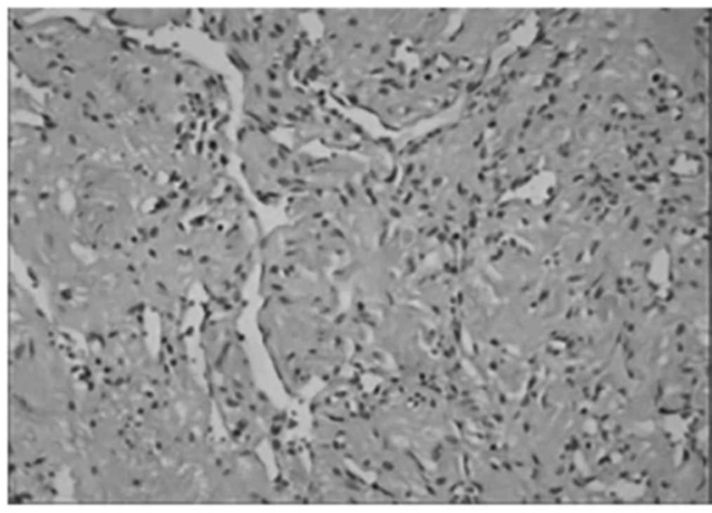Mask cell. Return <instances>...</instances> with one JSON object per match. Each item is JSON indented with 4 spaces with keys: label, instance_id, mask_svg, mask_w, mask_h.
I'll return each mask as SVG.
<instances>
[{
    "label": "cell",
    "instance_id": "obj_1",
    "mask_svg": "<svg viewBox=\"0 0 712 513\" xmlns=\"http://www.w3.org/2000/svg\"><path fill=\"white\" fill-rule=\"evenodd\" d=\"M666 259L665 257H656L651 267H650V271L654 274V278L653 280H658V281H663V278L666 277L668 274V268H666Z\"/></svg>",
    "mask_w": 712,
    "mask_h": 513
}]
</instances>
